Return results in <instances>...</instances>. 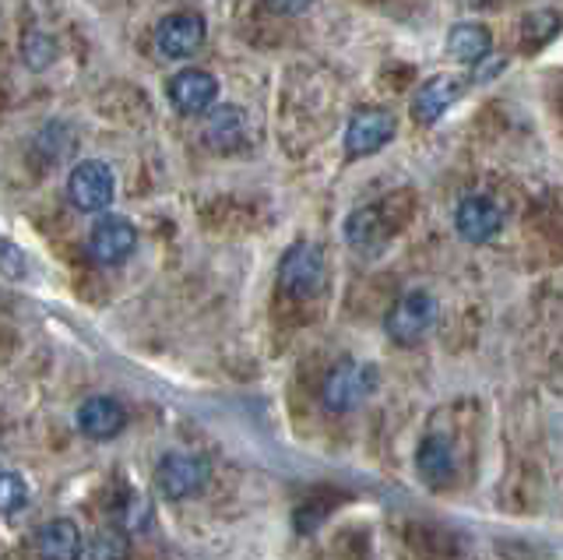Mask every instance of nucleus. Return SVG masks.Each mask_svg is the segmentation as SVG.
<instances>
[{"instance_id":"obj_8","label":"nucleus","mask_w":563,"mask_h":560,"mask_svg":"<svg viewBox=\"0 0 563 560\" xmlns=\"http://www.w3.org/2000/svg\"><path fill=\"white\" fill-rule=\"evenodd\" d=\"M395 138V117L387 110H360L352 113L349 128H345V152L352 160L360 155H374Z\"/></svg>"},{"instance_id":"obj_16","label":"nucleus","mask_w":563,"mask_h":560,"mask_svg":"<svg viewBox=\"0 0 563 560\" xmlns=\"http://www.w3.org/2000/svg\"><path fill=\"white\" fill-rule=\"evenodd\" d=\"M246 138V124H243V113L236 107H222V110H211L208 124H205V142L219 152H233L243 145Z\"/></svg>"},{"instance_id":"obj_9","label":"nucleus","mask_w":563,"mask_h":560,"mask_svg":"<svg viewBox=\"0 0 563 560\" xmlns=\"http://www.w3.org/2000/svg\"><path fill=\"white\" fill-rule=\"evenodd\" d=\"M169 99L184 117L208 113L211 102L219 99V81L208 72H201V67H184V72H176L169 78Z\"/></svg>"},{"instance_id":"obj_4","label":"nucleus","mask_w":563,"mask_h":560,"mask_svg":"<svg viewBox=\"0 0 563 560\" xmlns=\"http://www.w3.org/2000/svg\"><path fill=\"white\" fill-rule=\"evenodd\" d=\"M324 286V254L313 243H296L278 265V289L292 300H310Z\"/></svg>"},{"instance_id":"obj_19","label":"nucleus","mask_w":563,"mask_h":560,"mask_svg":"<svg viewBox=\"0 0 563 560\" xmlns=\"http://www.w3.org/2000/svg\"><path fill=\"white\" fill-rule=\"evenodd\" d=\"M29 483L18 476V472H4V476H0V504H4V518H14L18 512H22V507H29Z\"/></svg>"},{"instance_id":"obj_13","label":"nucleus","mask_w":563,"mask_h":560,"mask_svg":"<svg viewBox=\"0 0 563 560\" xmlns=\"http://www.w3.org/2000/svg\"><path fill=\"white\" fill-rule=\"evenodd\" d=\"M416 469H419V476L427 480L430 486H444L454 480V472H457V454H454V444L448 441V437H440V433H430V437H422V444L416 451Z\"/></svg>"},{"instance_id":"obj_17","label":"nucleus","mask_w":563,"mask_h":560,"mask_svg":"<svg viewBox=\"0 0 563 560\" xmlns=\"http://www.w3.org/2000/svg\"><path fill=\"white\" fill-rule=\"evenodd\" d=\"M489 29L486 25H454L451 29V36H448V50H451V57L454 61H462V64H479L483 57H489Z\"/></svg>"},{"instance_id":"obj_24","label":"nucleus","mask_w":563,"mask_h":560,"mask_svg":"<svg viewBox=\"0 0 563 560\" xmlns=\"http://www.w3.org/2000/svg\"><path fill=\"white\" fill-rule=\"evenodd\" d=\"M303 4H307V0H268V8H272V11H286V14L299 11Z\"/></svg>"},{"instance_id":"obj_18","label":"nucleus","mask_w":563,"mask_h":560,"mask_svg":"<svg viewBox=\"0 0 563 560\" xmlns=\"http://www.w3.org/2000/svg\"><path fill=\"white\" fill-rule=\"evenodd\" d=\"M88 560H131V539L123 525H110L99 529L88 542Z\"/></svg>"},{"instance_id":"obj_23","label":"nucleus","mask_w":563,"mask_h":560,"mask_svg":"<svg viewBox=\"0 0 563 560\" xmlns=\"http://www.w3.org/2000/svg\"><path fill=\"white\" fill-rule=\"evenodd\" d=\"M504 67H507L504 57H483L479 64H475L472 81H489V78H497V72H504Z\"/></svg>"},{"instance_id":"obj_1","label":"nucleus","mask_w":563,"mask_h":560,"mask_svg":"<svg viewBox=\"0 0 563 560\" xmlns=\"http://www.w3.org/2000/svg\"><path fill=\"white\" fill-rule=\"evenodd\" d=\"M377 392V366L345 360L324 377L321 384V402L328 413H352Z\"/></svg>"},{"instance_id":"obj_7","label":"nucleus","mask_w":563,"mask_h":560,"mask_svg":"<svg viewBox=\"0 0 563 560\" xmlns=\"http://www.w3.org/2000/svg\"><path fill=\"white\" fill-rule=\"evenodd\" d=\"M205 43V19L198 14H169L155 29V54L163 61H187Z\"/></svg>"},{"instance_id":"obj_5","label":"nucleus","mask_w":563,"mask_h":560,"mask_svg":"<svg viewBox=\"0 0 563 560\" xmlns=\"http://www.w3.org/2000/svg\"><path fill=\"white\" fill-rule=\"evenodd\" d=\"M113 195H117V177L106 163L88 160L70 169L67 201L75 205L78 212H102V208H110Z\"/></svg>"},{"instance_id":"obj_6","label":"nucleus","mask_w":563,"mask_h":560,"mask_svg":"<svg viewBox=\"0 0 563 560\" xmlns=\"http://www.w3.org/2000/svg\"><path fill=\"white\" fill-rule=\"evenodd\" d=\"M137 248V233L128 219L120 216H106L96 222V230L88 233V257L102 268H117L123 265Z\"/></svg>"},{"instance_id":"obj_11","label":"nucleus","mask_w":563,"mask_h":560,"mask_svg":"<svg viewBox=\"0 0 563 560\" xmlns=\"http://www.w3.org/2000/svg\"><path fill=\"white\" fill-rule=\"evenodd\" d=\"M128 427V409L110 395H92L81 402L78 409V430L92 441H113V437Z\"/></svg>"},{"instance_id":"obj_3","label":"nucleus","mask_w":563,"mask_h":560,"mask_svg":"<svg viewBox=\"0 0 563 560\" xmlns=\"http://www.w3.org/2000/svg\"><path fill=\"white\" fill-rule=\"evenodd\" d=\"M437 325V300L427 289H409L401 300L387 314V339L398 345H416L430 336V328Z\"/></svg>"},{"instance_id":"obj_2","label":"nucleus","mask_w":563,"mask_h":560,"mask_svg":"<svg viewBox=\"0 0 563 560\" xmlns=\"http://www.w3.org/2000/svg\"><path fill=\"white\" fill-rule=\"evenodd\" d=\"M211 480V469L201 454L190 451H169L163 462L155 465V486L166 501H187L198 497Z\"/></svg>"},{"instance_id":"obj_12","label":"nucleus","mask_w":563,"mask_h":560,"mask_svg":"<svg viewBox=\"0 0 563 560\" xmlns=\"http://www.w3.org/2000/svg\"><path fill=\"white\" fill-rule=\"evenodd\" d=\"M462 92H465V81L457 78V75H437V78H430L416 92V99H412L416 124H437V120L448 113L451 102L462 99Z\"/></svg>"},{"instance_id":"obj_22","label":"nucleus","mask_w":563,"mask_h":560,"mask_svg":"<svg viewBox=\"0 0 563 560\" xmlns=\"http://www.w3.org/2000/svg\"><path fill=\"white\" fill-rule=\"evenodd\" d=\"M556 29H560V19H556V14H528L525 25H521V36H525V43L539 46V43L550 40Z\"/></svg>"},{"instance_id":"obj_15","label":"nucleus","mask_w":563,"mask_h":560,"mask_svg":"<svg viewBox=\"0 0 563 560\" xmlns=\"http://www.w3.org/2000/svg\"><path fill=\"white\" fill-rule=\"evenodd\" d=\"M387 233H391V226L384 222L380 208L377 205H366V208H356V212L349 216L345 222V237L356 251L363 254H377L384 243H387Z\"/></svg>"},{"instance_id":"obj_20","label":"nucleus","mask_w":563,"mask_h":560,"mask_svg":"<svg viewBox=\"0 0 563 560\" xmlns=\"http://www.w3.org/2000/svg\"><path fill=\"white\" fill-rule=\"evenodd\" d=\"M53 54H57V43H53L46 32H32V36H25V43H22V57L29 67H46L53 61Z\"/></svg>"},{"instance_id":"obj_14","label":"nucleus","mask_w":563,"mask_h":560,"mask_svg":"<svg viewBox=\"0 0 563 560\" xmlns=\"http://www.w3.org/2000/svg\"><path fill=\"white\" fill-rule=\"evenodd\" d=\"M35 553L40 560H78L81 557V532L70 518H53L35 532Z\"/></svg>"},{"instance_id":"obj_10","label":"nucleus","mask_w":563,"mask_h":560,"mask_svg":"<svg viewBox=\"0 0 563 560\" xmlns=\"http://www.w3.org/2000/svg\"><path fill=\"white\" fill-rule=\"evenodd\" d=\"M454 226L468 243H486L504 230V212L493 198L468 195V198H462V205H457Z\"/></svg>"},{"instance_id":"obj_21","label":"nucleus","mask_w":563,"mask_h":560,"mask_svg":"<svg viewBox=\"0 0 563 560\" xmlns=\"http://www.w3.org/2000/svg\"><path fill=\"white\" fill-rule=\"evenodd\" d=\"M148 518H152V507H148V501L141 497V494H131L128 501H123V507H120V525L128 532H141L148 525Z\"/></svg>"}]
</instances>
